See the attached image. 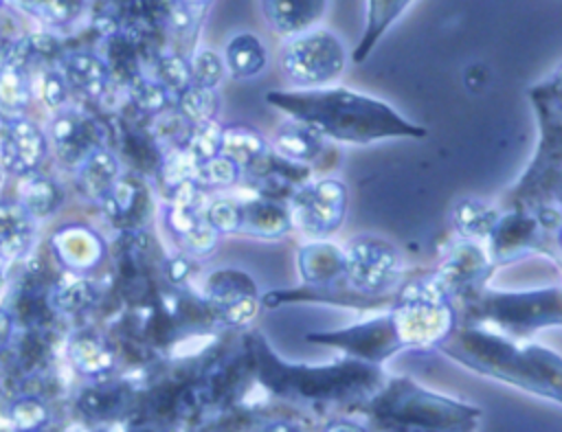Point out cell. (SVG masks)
Returning a JSON list of instances; mask_svg holds the SVG:
<instances>
[{"mask_svg":"<svg viewBox=\"0 0 562 432\" xmlns=\"http://www.w3.org/2000/svg\"><path fill=\"white\" fill-rule=\"evenodd\" d=\"M266 101L325 140L342 145H371L384 138H424L428 134L426 127L408 121L386 101L345 86L272 90L266 94Z\"/></svg>","mask_w":562,"mask_h":432,"instance_id":"obj_1","label":"cell"},{"mask_svg":"<svg viewBox=\"0 0 562 432\" xmlns=\"http://www.w3.org/2000/svg\"><path fill=\"white\" fill-rule=\"evenodd\" d=\"M246 353L259 384L274 397L318 408L336 403H362L384 384L380 366H371L351 357L327 364L285 362L272 351L259 331L246 336Z\"/></svg>","mask_w":562,"mask_h":432,"instance_id":"obj_2","label":"cell"},{"mask_svg":"<svg viewBox=\"0 0 562 432\" xmlns=\"http://www.w3.org/2000/svg\"><path fill=\"white\" fill-rule=\"evenodd\" d=\"M454 362L562 403V355L487 327L461 325L439 346Z\"/></svg>","mask_w":562,"mask_h":432,"instance_id":"obj_3","label":"cell"},{"mask_svg":"<svg viewBox=\"0 0 562 432\" xmlns=\"http://www.w3.org/2000/svg\"><path fill=\"white\" fill-rule=\"evenodd\" d=\"M375 432H470L479 410L422 388L408 377H391L364 406Z\"/></svg>","mask_w":562,"mask_h":432,"instance_id":"obj_4","label":"cell"},{"mask_svg":"<svg viewBox=\"0 0 562 432\" xmlns=\"http://www.w3.org/2000/svg\"><path fill=\"white\" fill-rule=\"evenodd\" d=\"M404 349H439L459 327L457 303L432 274L404 278L389 307Z\"/></svg>","mask_w":562,"mask_h":432,"instance_id":"obj_5","label":"cell"},{"mask_svg":"<svg viewBox=\"0 0 562 432\" xmlns=\"http://www.w3.org/2000/svg\"><path fill=\"white\" fill-rule=\"evenodd\" d=\"M468 322L525 340L542 327L562 325V287L494 292L483 289L465 303Z\"/></svg>","mask_w":562,"mask_h":432,"instance_id":"obj_6","label":"cell"},{"mask_svg":"<svg viewBox=\"0 0 562 432\" xmlns=\"http://www.w3.org/2000/svg\"><path fill=\"white\" fill-rule=\"evenodd\" d=\"M342 250L345 276L351 292L358 294L367 307L373 303H393L406 270L400 248L378 235H356Z\"/></svg>","mask_w":562,"mask_h":432,"instance_id":"obj_7","label":"cell"},{"mask_svg":"<svg viewBox=\"0 0 562 432\" xmlns=\"http://www.w3.org/2000/svg\"><path fill=\"white\" fill-rule=\"evenodd\" d=\"M279 68L292 90L327 88L345 75L347 48L334 31L314 26L281 44Z\"/></svg>","mask_w":562,"mask_h":432,"instance_id":"obj_8","label":"cell"},{"mask_svg":"<svg viewBox=\"0 0 562 432\" xmlns=\"http://www.w3.org/2000/svg\"><path fill=\"white\" fill-rule=\"evenodd\" d=\"M349 191L338 178H312L290 200V219L307 241L329 239L347 219Z\"/></svg>","mask_w":562,"mask_h":432,"instance_id":"obj_9","label":"cell"},{"mask_svg":"<svg viewBox=\"0 0 562 432\" xmlns=\"http://www.w3.org/2000/svg\"><path fill=\"white\" fill-rule=\"evenodd\" d=\"M305 340L336 346L345 353V357H351L371 366H382V362H386L391 355L404 349V342L400 338V331L391 311L378 314L373 318L353 322L342 329L316 331L305 336Z\"/></svg>","mask_w":562,"mask_h":432,"instance_id":"obj_10","label":"cell"},{"mask_svg":"<svg viewBox=\"0 0 562 432\" xmlns=\"http://www.w3.org/2000/svg\"><path fill=\"white\" fill-rule=\"evenodd\" d=\"M492 265L494 261L483 243L457 239L430 274L454 303H468L485 289V278L490 276Z\"/></svg>","mask_w":562,"mask_h":432,"instance_id":"obj_11","label":"cell"},{"mask_svg":"<svg viewBox=\"0 0 562 432\" xmlns=\"http://www.w3.org/2000/svg\"><path fill=\"white\" fill-rule=\"evenodd\" d=\"M46 154L48 138L33 121L26 116L4 121V132L0 136V162L7 173L31 178L37 173Z\"/></svg>","mask_w":562,"mask_h":432,"instance_id":"obj_12","label":"cell"},{"mask_svg":"<svg viewBox=\"0 0 562 432\" xmlns=\"http://www.w3.org/2000/svg\"><path fill=\"white\" fill-rule=\"evenodd\" d=\"M542 224L533 208L503 211L494 232L487 239V252L494 263L514 259L540 241Z\"/></svg>","mask_w":562,"mask_h":432,"instance_id":"obj_13","label":"cell"},{"mask_svg":"<svg viewBox=\"0 0 562 432\" xmlns=\"http://www.w3.org/2000/svg\"><path fill=\"white\" fill-rule=\"evenodd\" d=\"M270 149L279 158L296 167H305L310 171H314L316 164H323L327 158L325 154L331 151L329 140H325L321 134L292 118L283 121L277 127V132L270 138Z\"/></svg>","mask_w":562,"mask_h":432,"instance_id":"obj_14","label":"cell"},{"mask_svg":"<svg viewBox=\"0 0 562 432\" xmlns=\"http://www.w3.org/2000/svg\"><path fill=\"white\" fill-rule=\"evenodd\" d=\"M53 252L70 274L83 276L101 263L105 254V243L94 230L72 224L59 228L53 235Z\"/></svg>","mask_w":562,"mask_h":432,"instance_id":"obj_15","label":"cell"},{"mask_svg":"<svg viewBox=\"0 0 562 432\" xmlns=\"http://www.w3.org/2000/svg\"><path fill=\"white\" fill-rule=\"evenodd\" d=\"M329 2L325 0H292V2H279V0H266L259 2V11L266 20V24L281 35L283 39L296 37L323 20L327 13Z\"/></svg>","mask_w":562,"mask_h":432,"instance_id":"obj_16","label":"cell"},{"mask_svg":"<svg viewBox=\"0 0 562 432\" xmlns=\"http://www.w3.org/2000/svg\"><path fill=\"white\" fill-rule=\"evenodd\" d=\"M292 230L290 208L281 200L255 195L241 202V232L259 239H281Z\"/></svg>","mask_w":562,"mask_h":432,"instance_id":"obj_17","label":"cell"},{"mask_svg":"<svg viewBox=\"0 0 562 432\" xmlns=\"http://www.w3.org/2000/svg\"><path fill=\"white\" fill-rule=\"evenodd\" d=\"M94 136H97V132H94L92 121L72 110L59 112L55 116V121L50 123L53 147L59 154V158L66 162L77 164L90 149L99 147Z\"/></svg>","mask_w":562,"mask_h":432,"instance_id":"obj_18","label":"cell"},{"mask_svg":"<svg viewBox=\"0 0 562 432\" xmlns=\"http://www.w3.org/2000/svg\"><path fill=\"white\" fill-rule=\"evenodd\" d=\"M68 88L86 99L99 101L110 88V66L105 59L90 50H72L64 57L61 68Z\"/></svg>","mask_w":562,"mask_h":432,"instance_id":"obj_19","label":"cell"},{"mask_svg":"<svg viewBox=\"0 0 562 432\" xmlns=\"http://www.w3.org/2000/svg\"><path fill=\"white\" fill-rule=\"evenodd\" d=\"M119 178H121L119 158L105 145H99V147L90 149L77 162V173H75L77 189L88 200L99 202L112 189V184Z\"/></svg>","mask_w":562,"mask_h":432,"instance_id":"obj_20","label":"cell"},{"mask_svg":"<svg viewBox=\"0 0 562 432\" xmlns=\"http://www.w3.org/2000/svg\"><path fill=\"white\" fill-rule=\"evenodd\" d=\"M503 211L479 197H461L450 211V224L457 239L483 243L494 232Z\"/></svg>","mask_w":562,"mask_h":432,"instance_id":"obj_21","label":"cell"},{"mask_svg":"<svg viewBox=\"0 0 562 432\" xmlns=\"http://www.w3.org/2000/svg\"><path fill=\"white\" fill-rule=\"evenodd\" d=\"M35 241V219L18 200L0 202V259H22Z\"/></svg>","mask_w":562,"mask_h":432,"instance_id":"obj_22","label":"cell"},{"mask_svg":"<svg viewBox=\"0 0 562 432\" xmlns=\"http://www.w3.org/2000/svg\"><path fill=\"white\" fill-rule=\"evenodd\" d=\"M70 366L86 379H101L114 371L116 353L97 333H77L68 342Z\"/></svg>","mask_w":562,"mask_h":432,"instance_id":"obj_23","label":"cell"},{"mask_svg":"<svg viewBox=\"0 0 562 432\" xmlns=\"http://www.w3.org/2000/svg\"><path fill=\"white\" fill-rule=\"evenodd\" d=\"M224 68L233 79H252L268 66V50L255 33H235L224 46Z\"/></svg>","mask_w":562,"mask_h":432,"instance_id":"obj_24","label":"cell"},{"mask_svg":"<svg viewBox=\"0 0 562 432\" xmlns=\"http://www.w3.org/2000/svg\"><path fill=\"white\" fill-rule=\"evenodd\" d=\"M411 7H413V2H406V0H391V2L371 0V2H364L367 24H364V33H362L360 42L356 44V48L351 53V61L362 64L371 55V50L375 48L380 37L389 31V26L393 22H397L404 15V11H408Z\"/></svg>","mask_w":562,"mask_h":432,"instance_id":"obj_25","label":"cell"},{"mask_svg":"<svg viewBox=\"0 0 562 432\" xmlns=\"http://www.w3.org/2000/svg\"><path fill=\"white\" fill-rule=\"evenodd\" d=\"M270 140L250 125H224L222 156L235 160L241 171H250L270 154Z\"/></svg>","mask_w":562,"mask_h":432,"instance_id":"obj_26","label":"cell"},{"mask_svg":"<svg viewBox=\"0 0 562 432\" xmlns=\"http://www.w3.org/2000/svg\"><path fill=\"white\" fill-rule=\"evenodd\" d=\"M533 105L540 112L544 138L542 143L553 140L562 143V66H558L547 79L531 88Z\"/></svg>","mask_w":562,"mask_h":432,"instance_id":"obj_27","label":"cell"},{"mask_svg":"<svg viewBox=\"0 0 562 432\" xmlns=\"http://www.w3.org/2000/svg\"><path fill=\"white\" fill-rule=\"evenodd\" d=\"M204 294H206L211 309L220 311L222 307L237 303L241 298L259 296V289H257V283L250 278V274L235 270V268H226V270H217V272L209 274Z\"/></svg>","mask_w":562,"mask_h":432,"instance_id":"obj_28","label":"cell"},{"mask_svg":"<svg viewBox=\"0 0 562 432\" xmlns=\"http://www.w3.org/2000/svg\"><path fill=\"white\" fill-rule=\"evenodd\" d=\"M31 103V86L24 66L4 61L0 64V114L7 121L24 116Z\"/></svg>","mask_w":562,"mask_h":432,"instance_id":"obj_29","label":"cell"},{"mask_svg":"<svg viewBox=\"0 0 562 432\" xmlns=\"http://www.w3.org/2000/svg\"><path fill=\"white\" fill-rule=\"evenodd\" d=\"M99 298L97 285L81 274H70L59 281L50 292V305L59 314H81L90 309Z\"/></svg>","mask_w":562,"mask_h":432,"instance_id":"obj_30","label":"cell"},{"mask_svg":"<svg viewBox=\"0 0 562 432\" xmlns=\"http://www.w3.org/2000/svg\"><path fill=\"white\" fill-rule=\"evenodd\" d=\"M176 112L191 127L217 121L220 94H217V90H209V88L191 83L182 94L176 96Z\"/></svg>","mask_w":562,"mask_h":432,"instance_id":"obj_31","label":"cell"},{"mask_svg":"<svg viewBox=\"0 0 562 432\" xmlns=\"http://www.w3.org/2000/svg\"><path fill=\"white\" fill-rule=\"evenodd\" d=\"M18 202L24 206V211L33 219H42V217H48L50 213L57 211V206L61 202V189L55 180L35 173V175L26 178V182L22 186V195H20Z\"/></svg>","mask_w":562,"mask_h":432,"instance_id":"obj_32","label":"cell"},{"mask_svg":"<svg viewBox=\"0 0 562 432\" xmlns=\"http://www.w3.org/2000/svg\"><path fill=\"white\" fill-rule=\"evenodd\" d=\"M7 419L15 432H42L50 423V408L37 395H18L7 408Z\"/></svg>","mask_w":562,"mask_h":432,"instance_id":"obj_33","label":"cell"},{"mask_svg":"<svg viewBox=\"0 0 562 432\" xmlns=\"http://www.w3.org/2000/svg\"><path fill=\"white\" fill-rule=\"evenodd\" d=\"M127 94L136 105V110L149 116L162 114L169 107V96H171L156 77H149L143 72H136L127 79Z\"/></svg>","mask_w":562,"mask_h":432,"instance_id":"obj_34","label":"cell"},{"mask_svg":"<svg viewBox=\"0 0 562 432\" xmlns=\"http://www.w3.org/2000/svg\"><path fill=\"white\" fill-rule=\"evenodd\" d=\"M143 197V189L134 178H119L112 189L99 200V204L103 206V211L108 213L110 219L114 221H127L134 213L136 206Z\"/></svg>","mask_w":562,"mask_h":432,"instance_id":"obj_35","label":"cell"},{"mask_svg":"<svg viewBox=\"0 0 562 432\" xmlns=\"http://www.w3.org/2000/svg\"><path fill=\"white\" fill-rule=\"evenodd\" d=\"M222 134H224V125L217 121L193 125L182 149L191 156L195 164L209 162L222 156Z\"/></svg>","mask_w":562,"mask_h":432,"instance_id":"obj_36","label":"cell"},{"mask_svg":"<svg viewBox=\"0 0 562 432\" xmlns=\"http://www.w3.org/2000/svg\"><path fill=\"white\" fill-rule=\"evenodd\" d=\"M244 171L241 167L226 158V156H217L209 162H202L198 164L195 169V184L202 189V191H209V189H231L235 186L239 180H241Z\"/></svg>","mask_w":562,"mask_h":432,"instance_id":"obj_37","label":"cell"},{"mask_svg":"<svg viewBox=\"0 0 562 432\" xmlns=\"http://www.w3.org/2000/svg\"><path fill=\"white\" fill-rule=\"evenodd\" d=\"M156 79L169 94H182L193 83L189 59L180 53H160L156 57Z\"/></svg>","mask_w":562,"mask_h":432,"instance_id":"obj_38","label":"cell"},{"mask_svg":"<svg viewBox=\"0 0 562 432\" xmlns=\"http://www.w3.org/2000/svg\"><path fill=\"white\" fill-rule=\"evenodd\" d=\"M206 2H167L160 4L165 26L176 35L191 33L206 11Z\"/></svg>","mask_w":562,"mask_h":432,"instance_id":"obj_39","label":"cell"},{"mask_svg":"<svg viewBox=\"0 0 562 432\" xmlns=\"http://www.w3.org/2000/svg\"><path fill=\"white\" fill-rule=\"evenodd\" d=\"M204 219L220 235L241 232V202H237L233 197H215V200L206 202Z\"/></svg>","mask_w":562,"mask_h":432,"instance_id":"obj_40","label":"cell"},{"mask_svg":"<svg viewBox=\"0 0 562 432\" xmlns=\"http://www.w3.org/2000/svg\"><path fill=\"white\" fill-rule=\"evenodd\" d=\"M191 79L195 86L209 88V90H217V86L222 83L226 68H224V59L222 55H217L213 48H202L198 50L191 59Z\"/></svg>","mask_w":562,"mask_h":432,"instance_id":"obj_41","label":"cell"},{"mask_svg":"<svg viewBox=\"0 0 562 432\" xmlns=\"http://www.w3.org/2000/svg\"><path fill=\"white\" fill-rule=\"evenodd\" d=\"M220 232L206 221V219H200L184 237H180L178 241L182 243V248H184V252L189 254V257H206V254H211L215 248H217V243H220Z\"/></svg>","mask_w":562,"mask_h":432,"instance_id":"obj_42","label":"cell"},{"mask_svg":"<svg viewBox=\"0 0 562 432\" xmlns=\"http://www.w3.org/2000/svg\"><path fill=\"white\" fill-rule=\"evenodd\" d=\"M24 9H31L33 15L37 13L40 20L53 26H66L68 22L75 20L77 11L81 9L79 2H61V0H50V2H24L20 4Z\"/></svg>","mask_w":562,"mask_h":432,"instance_id":"obj_43","label":"cell"},{"mask_svg":"<svg viewBox=\"0 0 562 432\" xmlns=\"http://www.w3.org/2000/svg\"><path fill=\"white\" fill-rule=\"evenodd\" d=\"M66 96H68V81H66L64 72L48 68L42 75V99H44V103L48 107H59V105H64Z\"/></svg>","mask_w":562,"mask_h":432,"instance_id":"obj_44","label":"cell"},{"mask_svg":"<svg viewBox=\"0 0 562 432\" xmlns=\"http://www.w3.org/2000/svg\"><path fill=\"white\" fill-rule=\"evenodd\" d=\"M22 46L26 50V57L31 55H37V57H53L57 50H59V44L53 35H46V33H35V35H29L22 39Z\"/></svg>","mask_w":562,"mask_h":432,"instance_id":"obj_45","label":"cell"},{"mask_svg":"<svg viewBox=\"0 0 562 432\" xmlns=\"http://www.w3.org/2000/svg\"><path fill=\"white\" fill-rule=\"evenodd\" d=\"M193 270H195V263H193V257L189 254H176L165 263V274L173 285L184 283L193 274Z\"/></svg>","mask_w":562,"mask_h":432,"instance_id":"obj_46","label":"cell"},{"mask_svg":"<svg viewBox=\"0 0 562 432\" xmlns=\"http://www.w3.org/2000/svg\"><path fill=\"white\" fill-rule=\"evenodd\" d=\"M323 432H371V430L360 421H353L349 417H338V419H329Z\"/></svg>","mask_w":562,"mask_h":432,"instance_id":"obj_47","label":"cell"},{"mask_svg":"<svg viewBox=\"0 0 562 432\" xmlns=\"http://www.w3.org/2000/svg\"><path fill=\"white\" fill-rule=\"evenodd\" d=\"M259 432H303V425L290 417H277L261 425Z\"/></svg>","mask_w":562,"mask_h":432,"instance_id":"obj_48","label":"cell"},{"mask_svg":"<svg viewBox=\"0 0 562 432\" xmlns=\"http://www.w3.org/2000/svg\"><path fill=\"white\" fill-rule=\"evenodd\" d=\"M13 336V316L9 309L0 307V346H4Z\"/></svg>","mask_w":562,"mask_h":432,"instance_id":"obj_49","label":"cell"},{"mask_svg":"<svg viewBox=\"0 0 562 432\" xmlns=\"http://www.w3.org/2000/svg\"><path fill=\"white\" fill-rule=\"evenodd\" d=\"M547 208H551L562 217V180L555 184V191L551 193V204H547Z\"/></svg>","mask_w":562,"mask_h":432,"instance_id":"obj_50","label":"cell"},{"mask_svg":"<svg viewBox=\"0 0 562 432\" xmlns=\"http://www.w3.org/2000/svg\"><path fill=\"white\" fill-rule=\"evenodd\" d=\"M553 237H555V246H558V250L562 252V221H560V226L553 230Z\"/></svg>","mask_w":562,"mask_h":432,"instance_id":"obj_51","label":"cell"},{"mask_svg":"<svg viewBox=\"0 0 562 432\" xmlns=\"http://www.w3.org/2000/svg\"><path fill=\"white\" fill-rule=\"evenodd\" d=\"M4 175H7V171H4V167H2V162H0V189L4 186Z\"/></svg>","mask_w":562,"mask_h":432,"instance_id":"obj_52","label":"cell"},{"mask_svg":"<svg viewBox=\"0 0 562 432\" xmlns=\"http://www.w3.org/2000/svg\"><path fill=\"white\" fill-rule=\"evenodd\" d=\"M4 263H7V261L0 259V283H2V278H4Z\"/></svg>","mask_w":562,"mask_h":432,"instance_id":"obj_53","label":"cell"},{"mask_svg":"<svg viewBox=\"0 0 562 432\" xmlns=\"http://www.w3.org/2000/svg\"><path fill=\"white\" fill-rule=\"evenodd\" d=\"M0 7H2V2H0Z\"/></svg>","mask_w":562,"mask_h":432,"instance_id":"obj_54","label":"cell"}]
</instances>
